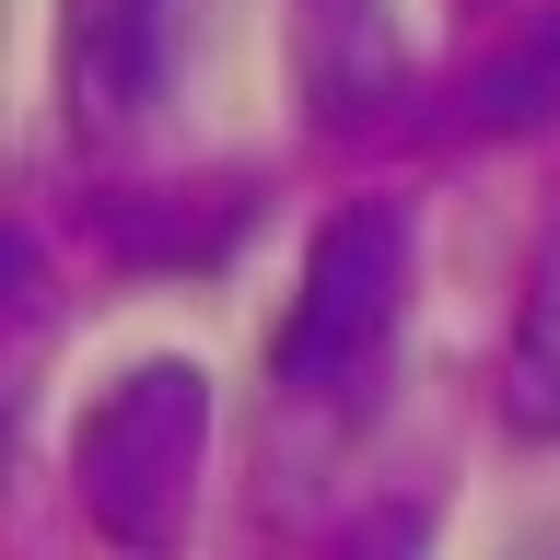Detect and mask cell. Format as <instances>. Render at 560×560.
Listing matches in <instances>:
<instances>
[{
	"mask_svg": "<svg viewBox=\"0 0 560 560\" xmlns=\"http://www.w3.org/2000/svg\"><path fill=\"white\" fill-rule=\"evenodd\" d=\"M199 467H210V374L187 350H152L105 385L82 432H70V490L94 537H117L129 560H164L199 514Z\"/></svg>",
	"mask_w": 560,
	"mask_h": 560,
	"instance_id": "6da1fadb",
	"label": "cell"
},
{
	"mask_svg": "<svg viewBox=\"0 0 560 560\" xmlns=\"http://www.w3.org/2000/svg\"><path fill=\"white\" fill-rule=\"evenodd\" d=\"M397 304H409V210L397 199L327 210V234L304 245V280L269 327V385L304 409H350L397 339Z\"/></svg>",
	"mask_w": 560,
	"mask_h": 560,
	"instance_id": "7a4b0ae2",
	"label": "cell"
},
{
	"mask_svg": "<svg viewBox=\"0 0 560 560\" xmlns=\"http://www.w3.org/2000/svg\"><path fill=\"white\" fill-rule=\"evenodd\" d=\"M152 82H164V0H59V94L82 140L129 129Z\"/></svg>",
	"mask_w": 560,
	"mask_h": 560,
	"instance_id": "3957f363",
	"label": "cell"
},
{
	"mask_svg": "<svg viewBox=\"0 0 560 560\" xmlns=\"http://www.w3.org/2000/svg\"><path fill=\"white\" fill-rule=\"evenodd\" d=\"M292 59H304V105L327 129L374 117L409 82V47H397V12L385 0H292Z\"/></svg>",
	"mask_w": 560,
	"mask_h": 560,
	"instance_id": "277c9868",
	"label": "cell"
},
{
	"mask_svg": "<svg viewBox=\"0 0 560 560\" xmlns=\"http://www.w3.org/2000/svg\"><path fill=\"white\" fill-rule=\"evenodd\" d=\"M502 420H514L525 444H560V234H549V257L525 269L514 339H502Z\"/></svg>",
	"mask_w": 560,
	"mask_h": 560,
	"instance_id": "5b68a950",
	"label": "cell"
},
{
	"mask_svg": "<svg viewBox=\"0 0 560 560\" xmlns=\"http://www.w3.org/2000/svg\"><path fill=\"white\" fill-rule=\"evenodd\" d=\"M420 549H432V525H420V514H374L339 560H420Z\"/></svg>",
	"mask_w": 560,
	"mask_h": 560,
	"instance_id": "8992f818",
	"label": "cell"
},
{
	"mask_svg": "<svg viewBox=\"0 0 560 560\" xmlns=\"http://www.w3.org/2000/svg\"><path fill=\"white\" fill-rule=\"evenodd\" d=\"M514 560H560V525H537V537H525V549Z\"/></svg>",
	"mask_w": 560,
	"mask_h": 560,
	"instance_id": "52a82bcc",
	"label": "cell"
}]
</instances>
